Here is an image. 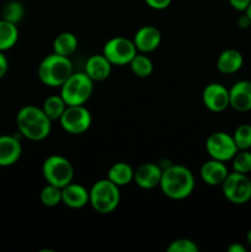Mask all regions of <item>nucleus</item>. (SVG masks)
I'll list each match as a JSON object with an SVG mask.
<instances>
[{
  "instance_id": "obj_1",
  "label": "nucleus",
  "mask_w": 251,
  "mask_h": 252,
  "mask_svg": "<svg viewBox=\"0 0 251 252\" xmlns=\"http://www.w3.org/2000/svg\"><path fill=\"white\" fill-rule=\"evenodd\" d=\"M159 187L167 198L181 201L193 192L194 176L191 170L184 165H169L162 169Z\"/></svg>"
},
{
  "instance_id": "obj_2",
  "label": "nucleus",
  "mask_w": 251,
  "mask_h": 252,
  "mask_svg": "<svg viewBox=\"0 0 251 252\" xmlns=\"http://www.w3.org/2000/svg\"><path fill=\"white\" fill-rule=\"evenodd\" d=\"M16 126L20 134L32 142L46 139L52 130V121L42 108L33 105L20 108L16 115Z\"/></svg>"
},
{
  "instance_id": "obj_3",
  "label": "nucleus",
  "mask_w": 251,
  "mask_h": 252,
  "mask_svg": "<svg viewBox=\"0 0 251 252\" xmlns=\"http://www.w3.org/2000/svg\"><path fill=\"white\" fill-rule=\"evenodd\" d=\"M73 64L69 57L52 53L42 59L38 65V78L49 88H61L73 74Z\"/></svg>"
},
{
  "instance_id": "obj_4",
  "label": "nucleus",
  "mask_w": 251,
  "mask_h": 252,
  "mask_svg": "<svg viewBox=\"0 0 251 252\" xmlns=\"http://www.w3.org/2000/svg\"><path fill=\"white\" fill-rule=\"evenodd\" d=\"M121 201L120 187L108 179L96 181L89 189V204L97 213H112Z\"/></svg>"
},
{
  "instance_id": "obj_5",
  "label": "nucleus",
  "mask_w": 251,
  "mask_h": 252,
  "mask_svg": "<svg viewBox=\"0 0 251 252\" xmlns=\"http://www.w3.org/2000/svg\"><path fill=\"white\" fill-rule=\"evenodd\" d=\"M94 93V80L88 74L73 73L61 86V96L68 106L85 105Z\"/></svg>"
},
{
  "instance_id": "obj_6",
  "label": "nucleus",
  "mask_w": 251,
  "mask_h": 252,
  "mask_svg": "<svg viewBox=\"0 0 251 252\" xmlns=\"http://www.w3.org/2000/svg\"><path fill=\"white\" fill-rule=\"evenodd\" d=\"M42 175L47 184L63 189L74 180V167L65 157L59 154L49 155L42 165Z\"/></svg>"
},
{
  "instance_id": "obj_7",
  "label": "nucleus",
  "mask_w": 251,
  "mask_h": 252,
  "mask_svg": "<svg viewBox=\"0 0 251 252\" xmlns=\"http://www.w3.org/2000/svg\"><path fill=\"white\" fill-rule=\"evenodd\" d=\"M221 189L224 197L233 204H245L251 199V180L245 174L229 172Z\"/></svg>"
},
{
  "instance_id": "obj_8",
  "label": "nucleus",
  "mask_w": 251,
  "mask_h": 252,
  "mask_svg": "<svg viewBox=\"0 0 251 252\" xmlns=\"http://www.w3.org/2000/svg\"><path fill=\"white\" fill-rule=\"evenodd\" d=\"M137 53L138 51L133 39L121 36L108 39L102 49V54L110 61V63L120 66L129 64Z\"/></svg>"
},
{
  "instance_id": "obj_9",
  "label": "nucleus",
  "mask_w": 251,
  "mask_h": 252,
  "mask_svg": "<svg viewBox=\"0 0 251 252\" xmlns=\"http://www.w3.org/2000/svg\"><path fill=\"white\" fill-rule=\"evenodd\" d=\"M93 117L88 108L84 105L66 106L65 111L59 118L62 128L66 133L73 135H79L85 133L90 128Z\"/></svg>"
},
{
  "instance_id": "obj_10",
  "label": "nucleus",
  "mask_w": 251,
  "mask_h": 252,
  "mask_svg": "<svg viewBox=\"0 0 251 252\" xmlns=\"http://www.w3.org/2000/svg\"><path fill=\"white\" fill-rule=\"evenodd\" d=\"M206 150L211 159L226 162L239 152L233 135L226 132H214L207 138Z\"/></svg>"
},
{
  "instance_id": "obj_11",
  "label": "nucleus",
  "mask_w": 251,
  "mask_h": 252,
  "mask_svg": "<svg viewBox=\"0 0 251 252\" xmlns=\"http://www.w3.org/2000/svg\"><path fill=\"white\" fill-rule=\"evenodd\" d=\"M202 101L203 105L212 112H223L230 107L229 89H226L220 83L208 84L202 91Z\"/></svg>"
},
{
  "instance_id": "obj_12",
  "label": "nucleus",
  "mask_w": 251,
  "mask_h": 252,
  "mask_svg": "<svg viewBox=\"0 0 251 252\" xmlns=\"http://www.w3.org/2000/svg\"><path fill=\"white\" fill-rule=\"evenodd\" d=\"M133 42L135 44L137 51L140 53H152L161 43V33L159 29L152 25H145L139 27L133 37Z\"/></svg>"
},
{
  "instance_id": "obj_13",
  "label": "nucleus",
  "mask_w": 251,
  "mask_h": 252,
  "mask_svg": "<svg viewBox=\"0 0 251 252\" xmlns=\"http://www.w3.org/2000/svg\"><path fill=\"white\" fill-rule=\"evenodd\" d=\"M161 174L162 169L159 165L154 164V162H145V164L139 165L134 170V179H133V181L140 189H152L160 185Z\"/></svg>"
},
{
  "instance_id": "obj_14",
  "label": "nucleus",
  "mask_w": 251,
  "mask_h": 252,
  "mask_svg": "<svg viewBox=\"0 0 251 252\" xmlns=\"http://www.w3.org/2000/svg\"><path fill=\"white\" fill-rule=\"evenodd\" d=\"M230 107L238 112H249L251 111V81H236L229 89Z\"/></svg>"
},
{
  "instance_id": "obj_15",
  "label": "nucleus",
  "mask_w": 251,
  "mask_h": 252,
  "mask_svg": "<svg viewBox=\"0 0 251 252\" xmlns=\"http://www.w3.org/2000/svg\"><path fill=\"white\" fill-rule=\"evenodd\" d=\"M22 155V145L15 135H0V167L16 164Z\"/></svg>"
},
{
  "instance_id": "obj_16",
  "label": "nucleus",
  "mask_w": 251,
  "mask_h": 252,
  "mask_svg": "<svg viewBox=\"0 0 251 252\" xmlns=\"http://www.w3.org/2000/svg\"><path fill=\"white\" fill-rule=\"evenodd\" d=\"M228 174L229 171L225 164L216 159H209L208 161L202 165L201 170H199L202 181L208 186H219V185L221 186Z\"/></svg>"
},
{
  "instance_id": "obj_17",
  "label": "nucleus",
  "mask_w": 251,
  "mask_h": 252,
  "mask_svg": "<svg viewBox=\"0 0 251 252\" xmlns=\"http://www.w3.org/2000/svg\"><path fill=\"white\" fill-rule=\"evenodd\" d=\"M62 202L71 209L84 208L89 204V189L83 185L70 182L62 189Z\"/></svg>"
},
{
  "instance_id": "obj_18",
  "label": "nucleus",
  "mask_w": 251,
  "mask_h": 252,
  "mask_svg": "<svg viewBox=\"0 0 251 252\" xmlns=\"http://www.w3.org/2000/svg\"><path fill=\"white\" fill-rule=\"evenodd\" d=\"M111 70H112V64L102 53L89 57L85 63V73L91 80H94V83L106 80L110 76Z\"/></svg>"
},
{
  "instance_id": "obj_19",
  "label": "nucleus",
  "mask_w": 251,
  "mask_h": 252,
  "mask_svg": "<svg viewBox=\"0 0 251 252\" xmlns=\"http://www.w3.org/2000/svg\"><path fill=\"white\" fill-rule=\"evenodd\" d=\"M244 64V57L238 49L229 48L221 52L217 59V68L223 74H235Z\"/></svg>"
},
{
  "instance_id": "obj_20",
  "label": "nucleus",
  "mask_w": 251,
  "mask_h": 252,
  "mask_svg": "<svg viewBox=\"0 0 251 252\" xmlns=\"http://www.w3.org/2000/svg\"><path fill=\"white\" fill-rule=\"evenodd\" d=\"M107 179L117 185L118 187L126 186L130 184L134 179V170L128 162L118 161L115 162L112 166L108 169Z\"/></svg>"
},
{
  "instance_id": "obj_21",
  "label": "nucleus",
  "mask_w": 251,
  "mask_h": 252,
  "mask_svg": "<svg viewBox=\"0 0 251 252\" xmlns=\"http://www.w3.org/2000/svg\"><path fill=\"white\" fill-rule=\"evenodd\" d=\"M79 41L76 36L71 32H62L54 38L53 52L59 56L70 57L78 49Z\"/></svg>"
},
{
  "instance_id": "obj_22",
  "label": "nucleus",
  "mask_w": 251,
  "mask_h": 252,
  "mask_svg": "<svg viewBox=\"0 0 251 252\" xmlns=\"http://www.w3.org/2000/svg\"><path fill=\"white\" fill-rule=\"evenodd\" d=\"M19 39L17 25L0 19V51L5 52L11 49Z\"/></svg>"
},
{
  "instance_id": "obj_23",
  "label": "nucleus",
  "mask_w": 251,
  "mask_h": 252,
  "mask_svg": "<svg viewBox=\"0 0 251 252\" xmlns=\"http://www.w3.org/2000/svg\"><path fill=\"white\" fill-rule=\"evenodd\" d=\"M65 101L63 100V97L59 95H52L49 97H47L46 100L43 101V106H42V110L46 113L47 117L51 121H56L62 117L63 112L66 108Z\"/></svg>"
},
{
  "instance_id": "obj_24",
  "label": "nucleus",
  "mask_w": 251,
  "mask_h": 252,
  "mask_svg": "<svg viewBox=\"0 0 251 252\" xmlns=\"http://www.w3.org/2000/svg\"><path fill=\"white\" fill-rule=\"evenodd\" d=\"M130 66V70L138 78H148L153 74L154 70V64H153L152 59L147 56L145 53L142 54H135L134 58L130 61V63L128 64Z\"/></svg>"
},
{
  "instance_id": "obj_25",
  "label": "nucleus",
  "mask_w": 251,
  "mask_h": 252,
  "mask_svg": "<svg viewBox=\"0 0 251 252\" xmlns=\"http://www.w3.org/2000/svg\"><path fill=\"white\" fill-rule=\"evenodd\" d=\"M25 16V7L17 0H10L2 6L1 19L17 25Z\"/></svg>"
},
{
  "instance_id": "obj_26",
  "label": "nucleus",
  "mask_w": 251,
  "mask_h": 252,
  "mask_svg": "<svg viewBox=\"0 0 251 252\" xmlns=\"http://www.w3.org/2000/svg\"><path fill=\"white\" fill-rule=\"evenodd\" d=\"M39 199L43 206L49 207V208L57 207L59 203H62V189L54 185L47 184V186L42 189Z\"/></svg>"
},
{
  "instance_id": "obj_27",
  "label": "nucleus",
  "mask_w": 251,
  "mask_h": 252,
  "mask_svg": "<svg viewBox=\"0 0 251 252\" xmlns=\"http://www.w3.org/2000/svg\"><path fill=\"white\" fill-rule=\"evenodd\" d=\"M234 142L239 150H249L251 148V126L240 125L233 134Z\"/></svg>"
},
{
  "instance_id": "obj_28",
  "label": "nucleus",
  "mask_w": 251,
  "mask_h": 252,
  "mask_svg": "<svg viewBox=\"0 0 251 252\" xmlns=\"http://www.w3.org/2000/svg\"><path fill=\"white\" fill-rule=\"evenodd\" d=\"M231 161H233L234 171L245 175L251 172V152L249 150H239Z\"/></svg>"
},
{
  "instance_id": "obj_29",
  "label": "nucleus",
  "mask_w": 251,
  "mask_h": 252,
  "mask_svg": "<svg viewBox=\"0 0 251 252\" xmlns=\"http://www.w3.org/2000/svg\"><path fill=\"white\" fill-rule=\"evenodd\" d=\"M166 250L167 252H198L199 249L191 239L180 238L171 241Z\"/></svg>"
},
{
  "instance_id": "obj_30",
  "label": "nucleus",
  "mask_w": 251,
  "mask_h": 252,
  "mask_svg": "<svg viewBox=\"0 0 251 252\" xmlns=\"http://www.w3.org/2000/svg\"><path fill=\"white\" fill-rule=\"evenodd\" d=\"M145 4L153 10H165L170 6L172 0H144Z\"/></svg>"
},
{
  "instance_id": "obj_31",
  "label": "nucleus",
  "mask_w": 251,
  "mask_h": 252,
  "mask_svg": "<svg viewBox=\"0 0 251 252\" xmlns=\"http://www.w3.org/2000/svg\"><path fill=\"white\" fill-rule=\"evenodd\" d=\"M228 1L233 9L238 10V11L245 12L246 9L249 7V5H250L251 0H228Z\"/></svg>"
},
{
  "instance_id": "obj_32",
  "label": "nucleus",
  "mask_w": 251,
  "mask_h": 252,
  "mask_svg": "<svg viewBox=\"0 0 251 252\" xmlns=\"http://www.w3.org/2000/svg\"><path fill=\"white\" fill-rule=\"evenodd\" d=\"M7 70H9V61H7L4 52L0 51V79L6 75Z\"/></svg>"
},
{
  "instance_id": "obj_33",
  "label": "nucleus",
  "mask_w": 251,
  "mask_h": 252,
  "mask_svg": "<svg viewBox=\"0 0 251 252\" xmlns=\"http://www.w3.org/2000/svg\"><path fill=\"white\" fill-rule=\"evenodd\" d=\"M245 251H246L245 246L241 245V244L239 243H233L228 248V252H245Z\"/></svg>"
},
{
  "instance_id": "obj_34",
  "label": "nucleus",
  "mask_w": 251,
  "mask_h": 252,
  "mask_svg": "<svg viewBox=\"0 0 251 252\" xmlns=\"http://www.w3.org/2000/svg\"><path fill=\"white\" fill-rule=\"evenodd\" d=\"M238 24H239V26L241 27V29H248V27L251 25V21H250V19H249V17L246 16V14H245V16H243V17H240V19H239Z\"/></svg>"
},
{
  "instance_id": "obj_35",
  "label": "nucleus",
  "mask_w": 251,
  "mask_h": 252,
  "mask_svg": "<svg viewBox=\"0 0 251 252\" xmlns=\"http://www.w3.org/2000/svg\"><path fill=\"white\" fill-rule=\"evenodd\" d=\"M245 14H246V16H248L249 19H250V21H251V2H250V5H249L248 9H246Z\"/></svg>"
},
{
  "instance_id": "obj_36",
  "label": "nucleus",
  "mask_w": 251,
  "mask_h": 252,
  "mask_svg": "<svg viewBox=\"0 0 251 252\" xmlns=\"http://www.w3.org/2000/svg\"><path fill=\"white\" fill-rule=\"evenodd\" d=\"M246 241H248L249 245L251 246V229L248 231V234H246Z\"/></svg>"
}]
</instances>
